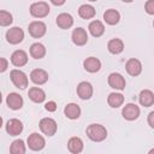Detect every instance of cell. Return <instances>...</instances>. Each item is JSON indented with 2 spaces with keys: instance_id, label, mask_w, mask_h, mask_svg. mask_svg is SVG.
Returning a JSON list of instances; mask_svg holds the SVG:
<instances>
[{
  "instance_id": "cell-33",
  "label": "cell",
  "mask_w": 154,
  "mask_h": 154,
  "mask_svg": "<svg viewBox=\"0 0 154 154\" xmlns=\"http://www.w3.org/2000/svg\"><path fill=\"white\" fill-rule=\"evenodd\" d=\"M8 67V61L5 59V58H0V73L1 72H5Z\"/></svg>"
},
{
  "instance_id": "cell-22",
  "label": "cell",
  "mask_w": 154,
  "mask_h": 154,
  "mask_svg": "<svg viewBox=\"0 0 154 154\" xmlns=\"http://www.w3.org/2000/svg\"><path fill=\"white\" fill-rule=\"evenodd\" d=\"M64 113L69 119H77L81 116V107L77 103H67L64 108Z\"/></svg>"
},
{
  "instance_id": "cell-30",
  "label": "cell",
  "mask_w": 154,
  "mask_h": 154,
  "mask_svg": "<svg viewBox=\"0 0 154 154\" xmlns=\"http://www.w3.org/2000/svg\"><path fill=\"white\" fill-rule=\"evenodd\" d=\"M12 14L8 11L0 10V26H8L12 24Z\"/></svg>"
},
{
  "instance_id": "cell-24",
  "label": "cell",
  "mask_w": 154,
  "mask_h": 154,
  "mask_svg": "<svg viewBox=\"0 0 154 154\" xmlns=\"http://www.w3.org/2000/svg\"><path fill=\"white\" fill-rule=\"evenodd\" d=\"M88 29H89V32H90L94 37H100V36H102L103 32H105V26H103V24H102L100 20H96V19L89 23Z\"/></svg>"
},
{
  "instance_id": "cell-11",
  "label": "cell",
  "mask_w": 154,
  "mask_h": 154,
  "mask_svg": "<svg viewBox=\"0 0 154 154\" xmlns=\"http://www.w3.org/2000/svg\"><path fill=\"white\" fill-rule=\"evenodd\" d=\"M71 38L76 46H84L88 42V34L83 28H76L72 31Z\"/></svg>"
},
{
  "instance_id": "cell-2",
  "label": "cell",
  "mask_w": 154,
  "mask_h": 154,
  "mask_svg": "<svg viewBox=\"0 0 154 154\" xmlns=\"http://www.w3.org/2000/svg\"><path fill=\"white\" fill-rule=\"evenodd\" d=\"M30 14L35 18H43L49 13V6L45 1H37L30 5Z\"/></svg>"
},
{
  "instance_id": "cell-4",
  "label": "cell",
  "mask_w": 154,
  "mask_h": 154,
  "mask_svg": "<svg viewBox=\"0 0 154 154\" xmlns=\"http://www.w3.org/2000/svg\"><path fill=\"white\" fill-rule=\"evenodd\" d=\"M24 40V31L18 28L13 26L6 31V41L11 45H18Z\"/></svg>"
},
{
  "instance_id": "cell-7",
  "label": "cell",
  "mask_w": 154,
  "mask_h": 154,
  "mask_svg": "<svg viewBox=\"0 0 154 154\" xmlns=\"http://www.w3.org/2000/svg\"><path fill=\"white\" fill-rule=\"evenodd\" d=\"M46 142H45V138L37 134V132H32L31 135H29L28 137V146L31 150H35V152H38L41 149H43Z\"/></svg>"
},
{
  "instance_id": "cell-1",
  "label": "cell",
  "mask_w": 154,
  "mask_h": 154,
  "mask_svg": "<svg viewBox=\"0 0 154 154\" xmlns=\"http://www.w3.org/2000/svg\"><path fill=\"white\" fill-rule=\"evenodd\" d=\"M87 136L94 142H101L107 137V130L101 124H90L87 130Z\"/></svg>"
},
{
  "instance_id": "cell-20",
  "label": "cell",
  "mask_w": 154,
  "mask_h": 154,
  "mask_svg": "<svg viewBox=\"0 0 154 154\" xmlns=\"http://www.w3.org/2000/svg\"><path fill=\"white\" fill-rule=\"evenodd\" d=\"M138 100H140V103L143 106V107H150L153 106L154 103V94L152 90L149 89H144L140 93V96H138Z\"/></svg>"
},
{
  "instance_id": "cell-18",
  "label": "cell",
  "mask_w": 154,
  "mask_h": 154,
  "mask_svg": "<svg viewBox=\"0 0 154 154\" xmlns=\"http://www.w3.org/2000/svg\"><path fill=\"white\" fill-rule=\"evenodd\" d=\"M28 96L29 99L32 101V102H36V103H41L45 101L46 99V93L38 88V87H32L29 89V93H28Z\"/></svg>"
},
{
  "instance_id": "cell-13",
  "label": "cell",
  "mask_w": 154,
  "mask_h": 154,
  "mask_svg": "<svg viewBox=\"0 0 154 154\" xmlns=\"http://www.w3.org/2000/svg\"><path fill=\"white\" fill-rule=\"evenodd\" d=\"M77 95L82 100H89L93 96V85L87 81L81 82L77 85Z\"/></svg>"
},
{
  "instance_id": "cell-14",
  "label": "cell",
  "mask_w": 154,
  "mask_h": 154,
  "mask_svg": "<svg viewBox=\"0 0 154 154\" xmlns=\"http://www.w3.org/2000/svg\"><path fill=\"white\" fill-rule=\"evenodd\" d=\"M125 69H126V72L130 75V76H138L141 72H142V64L138 59H135V58H131L126 61L125 64Z\"/></svg>"
},
{
  "instance_id": "cell-3",
  "label": "cell",
  "mask_w": 154,
  "mask_h": 154,
  "mask_svg": "<svg viewBox=\"0 0 154 154\" xmlns=\"http://www.w3.org/2000/svg\"><path fill=\"white\" fill-rule=\"evenodd\" d=\"M10 78L14 84V87H17L18 89H25L28 87V77L20 70H17V69L12 70L10 72Z\"/></svg>"
},
{
  "instance_id": "cell-36",
  "label": "cell",
  "mask_w": 154,
  "mask_h": 154,
  "mask_svg": "<svg viewBox=\"0 0 154 154\" xmlns=\"http://www.w3.org/2000/svg\"><path fill=\"white\" fill-rule=\"evenodd\" d=\"M122 1H124V2H132L134 0H122Z\"/></svg>"
},
{
  "instance_id": "cell-26",
  "label": "cell",
  "mask_w": 154,
  "mask_h": 154,
  "mask_svg": "<svg viewBox=\"0 0 154 154\" xmlns=\"http://www.w3.org/2000/svg\"><path fill=\"white\" fill-rule=\"evenodd\" d=\"M67 148L71 153L78 154L83 150V141L79 137H71L67 142Z\"/></svg>"
},
{
  "instance_id": "cell-16",
  "label": "cell",
  "mask_w": 154,
  "mask_h": 154,
  "mask_svg": "<svg viewBox=\"0 0 154 154\" xmlns=\"http://www.w3.org/2000/svg\"><path fill=\"white\" fill-rule=\"evenodd\" d=\"M11 63L17 67H22L28 63V54L23 49L14 51L11 54Z\"/></svg>"
},
{
  "instance_id": "cell-38",
  "label": "cell",
  "mask_w": 154,
  "mask_h": 154,
  "mask_svg": "<svg viewBox=\"0 0 154 154\" xmlns=\"http://www.w3.org/2000/svg\"><path fill=\"white\" fill-rule=\"evenodd\" d=\"M1 101H2V95H1V93H0V103H1Z\"/></svg>"
},
{
  "instance_id": "cell-31",
  "label": "cell",
  "mask_w": 154,
  "mask_h": 154,
  "mask_svg": "<svg viewBox=\"0 0 154 154\" xmlns=\"http://www.w3.org/2000/svg\"><path fill=\"white\" fill-rule=\"evenodd\" d=\"M144 8L148 14H154V0H148L144 5Z\"/></svg>"
},
{
  "instance_id": "cell-29",
  "label": "cell",
  "mask_w": 154,
  "mask_h": 154,
  "mask_svg": "<svg viewBox=\"0 0 154 154\" xmlns=\"http://www.w3.org/2000/svg\"><path fill=\"white\" fill-rule=\"evenodd\" d=\"M25 144L23 142V140H14L12 143H11V147H10V152L12 154H24L25 153Z\"/></svg>"
},
{
  "instance_id": "cell-6",
  "label": "cell",
  "mask_w": 154,
  "mask_h": 154,
  "mask_svg": "<svg viewBox=\"0 0 154 154\" xmlns=\"http://www.w3.org/2000/svg\"><path fill=\"white\" fill-rule=\"evenodd\" d=\"M28 31L29 34L34 37V38H40L42 37L46 31H47V26L41 20H34L29 24V28H28Z\"/></svg>"
},
{
  "instance_id": "cell-25",
  "label": "cell",
  "mask_w": 154,
  "mask_h": 154,
  "mask_svg": "<svg viewBox=\"0 0 154 154\" xmlns=\"http://www.w3.org/2000/svg\"><path fill=\"white\" fill-rule=\"evenodd\" d=\"M30 55L34 59H42L46 55V47L40 42L32 43L30 46Z\"/></svg>"
},
{
  "instance_id": "cell-15",
  "label": "cell",
  "mask_w": 154,
  "mask_h": 154,
  "mask_svg": "<svg viewBox=\"0 0 154 154\" xmlns=\"http://www.w3.org/2000/svg\"><path fill=\"white\" fill-rule=\"evenodd\" d=\"M30 79L37 85H42L48 81V73L42 69H34L30 72Z\"/></svg>"
},
{
  "instance_id": "cell-5",
  "label": "cell",
  "mask_w": 154,
  "mask_h": 154,
  "mask_svg": "<svg viewBox=\"0 0 154 154\" xmlns=\"http://www.w3.org/2000/svg\"><path fill=\"white\" fill-rule=\"evenodd\" d=\"M38 125H40V130L46 136H49V137L53 136V135H55L57 129H58L55 120L52 119V118H42L40 120V124Z\"/></svg>"
},
{
  "instance_id": "cell-39",
  "label": "cell",
  "mask_w": 154,
  "mask_h": 154,
  "mask_svg": "<svg viewBox=\"0 0 154 154\" xmlns=\"http://www.w3.org/2000/svg\"><path fill=\"white\" fill-rule=\"evenodd\" d=\"M89 1H97V0H89Z\"/></svg>"
},
{
  "instance_id": "cell-23",
  "label": "cell",
  "mask_w": 154,
  "mask_h": 154,
  "mask_svg": "<svg viewBox=\"0 0 154 154\" xmlns=\"http://www.w3.org/2000/svg\"><path fill=\"white\" fill-rule=\"evenodd\" d=\"M107 49L112 54H119L124 51V42L120 38H112L107 43Z\"/></svg>"
},
{
  "instance_id": "cell-12",
  "label": "cell",
  "mask_w": 154,
  "mask_h": 154,
  "mask_svg": "<svg viewBox=\"0 0 154 154\" xmlns=\"http://www.w3.org/2000/svg\"><path fill=\"white\" fill-rule=\"evenodd\" d=\"M6 131L10 136H18L23 131V124L19 119L12 118L6 123Z\"/></svg>"
},
{
  "instance_id": "cell-8",
  "label": "cell",
  "mask_w": 154,
  "mask_h": 154,
  "mask_svg": "<svg viewBox=\"0 0 154 154\" xmlns=\"http://www.w3.org/2000/svg\"><path fill=\"white\" fill-rule=\"evenodd\" d=\"M108 85L116 90H124L125 89V85H126V82H125V78L118 73V72H112L109 76H108Z\"/></svg>"
},
{
  "instance_id": "cell-28",
  "label": "cell",
  "mask_w": 154,
  "mask_h": 154,
  "mask_svg": "<svg viewBox=\"0 0 154 154\" xmlns=\"http://www.w3.org/2000/svg\"><path fill=\"white\" fill-rule=\"evenodd\" d=\"M78 14L83 19H90L95 16V8L91 5H87V4L81 5L78 8Z\"/></svg>"
},
{
  "instance_id": "cell-32",
  "label": "cell",
  "mask_w": 154,
  "mask_h": 154,
  "mask_svg": "<svg viewBox=\"0 0 154 154\" xmlns=\"http://www.w3.org/2000/svg\"><path fill=\"white\" fill-rule=\"evenodd\" d=\"M45 108L48 111V112H54L57 109V103L54 101H48L46 105H45Z\"/></svg>"
},
{
  "instance_id": "cell-19",
  "label": "cell",
  "mask_w": 154,
  "mask_h": 154,
  "mask_svg": "<svg viewBox=\"0 0 154 154\" xmlns=\"http://www.w3.org/2000/svg\"><path fill=\"white\" fill-rule=\"evenodd\" d=\"M57 25L60 29H69L73 25V18L70 13H60L57 17Z\"/></svg>"
},
{
  "instance_id": "cell-35",
  "label": "cell",
  "mask_w": 154,
  "mask_h": 154,
  "mask_svg": "<svg viewBox=\"0 0 154 154\" xmlns=\"http://www.w3.org/2000/svg\"><path fill=\"white\" fill-rule=\"evenodd\" d=\"M65 1H66V0H51V2H52L53 5H55V6H61V5L65 4Z\"/></svg>"
},
{
  "instance_id": "cell-37",
  "label": "cell",
  "mask_w": 154,
  "mask_h": 154,
  "mask_svg": "<svg viewBox=\"0 0 154 154\" xmlns=\"http://www.w3.org/2000/svg\"><path fill=\"white\" fill-rule=\"evenodd\" d=\"M1 126H2V118L0 117V128H1Z\"/></svg>"
},
{
  "instance_id": "cell-10",
  "label": "cell",
  "mask_w": 154,
  "mask_h": 154,
  "mask_svg": "<svg viewBox=\"0 0 154 154\" xmlns=\"http://www.w3.org/2000/svg\"><path fill=\"white\" fill-rule=\"evenodd\" d=\"M6 103H7L8 108L17 111V109H20L23 107L24 101H23V97L18 93H10L6 97Z\"/></svg>"
},
{
  "instance_id": "cell-17",
  "label": "cell",
  "mask_w": 154,
  "mask_h": 154,
  "mask_svg": "<svg viewBox=\"0 0 154 154\" xmlns=\"http://www.w3.org/2000/svg\"><path fill=\"white\" fill-rule=\"evenodd\" d=\"M83 66L88 72L94 73L101 69V61L95 57H89L83 61Z\"/></svg>"
},
{
  "instance_id": "cell-9",
  "label": "cell",
  "mask_w": 154,
  "mask_h": 154,
  "mask_svg": "<svg viewBox=\"0 0 154 154\" xmlns=\"http://www.w3.org/2000/svg\"><path fill=\"white\" fill-rule=\"evenodd\" d=\"M122 114L126 120H135L140 116V107L135 103H126L122 109Z\"/></svg>"
},
{
  "instance_id": "cell-21",
  "label": "cell",
  "mask_w": 154,
  "mask_h": 154,
  "mask_svg": "<svg viewBox=\"0 0 154 154\" xmlns=\"http://www.w3.org/2000/svg\"><path fill=\"white\" fill-rule=\"evenodd\" d=\"M103 20L109 25H116L120 20V13L114 8H108L103 13Z\"/></svg>"
},
{
  "instance_id": "cell-27",
  "label": "cell",
  "mask_w": 154,
  "mask_h": 154,
  "mask_svg": "<svg viewBox=\"0 0 154 154\" xmlns=\"http://www.w3.org/2000/svg\"><path fill=\"white\" fill-rule=\"evenodd\" d=\"M107 102H108V105H109L111 107L118 108V107H120V106L123 105V102H124V96H123V94H120V93H111V94L108 95V97H107Z\"/></svg>"
},
{
  "instance_id": "cell-34",
  "label": "cell",
  "mask_w": 154,
  "mask_h": 154,
  "mask_svg": "<svg viewBox=\"0 0 154 154\" xmlns=\"http://www.w3.org/2000/svg\"><path fill=\"white\" fill-rule=\"evenodd\" d=\"M148 124L150 128H154V112H150L148 114Z\"/></svg>"
}]
</instances>
